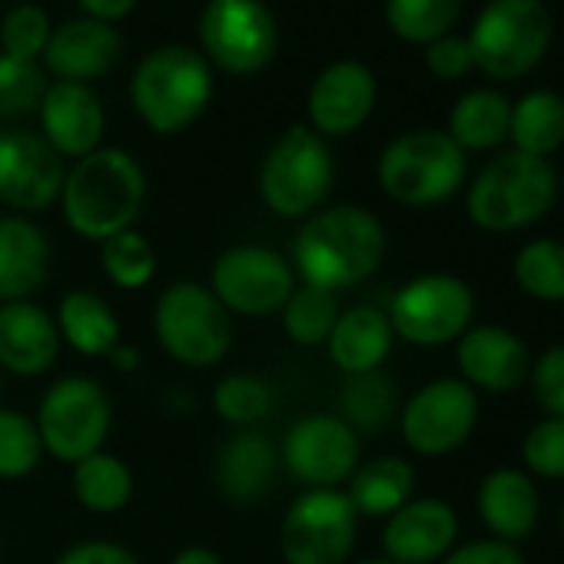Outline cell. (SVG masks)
I'll return each mask as SVG.
<instances>
[{
    "label": "cell",
    "mask_w": 564,
    "mask_h": 564,
    "mask_svg": "<svg viewBox=\"0 0 564 564\" xmlns=\"http://www.w3.org/2000/svg\"><path fill=\"white\" fill-rule=\"evenodd\" d=\"M386 252L382 223L362 206H333L313 213L293 242V272L306 286L329 293L349 290L369 279Z\"/></svg>",
    "instance_id": "cell-1"
},
{
    "label": "cell",
    "mask_w": 564,
    "mask_h": 564,
    "mask_svg": "<svg viewBox=\"0 0 564 564\" xmlns=\"http://www.w3.org/2000/svg\"><path fill=\"white\" fill-rule=\"evenodd\" d=\"M147 176L140 163L123 150H94L77 160L64 176V216L74 232L107 242L117 232L133 229V219L143 209Z\"/></svg>",
    "instance_id": "cell-2"
},
{
    "label": "cell",
    "mask_w": 564,
    "mask_h": 564,
    "mask_svg": "<svg viewBox=\"0 0 564 564\" xmlns=\"http://www.w3.org/2000/svg\"><path fill=\"white\" fill-rule=\"evenodd\" d=\"M213 70L203 54L183 44H166L143 57L133 74L130 97L153 133L186 130L209 104Z\"/></svg>",
    "instance_id": "cell-3"
},
{
    "label": "cell",
    "mask_w": 564,
    "mask_h": 564,
    "mask_svg": "<svg viewBox=\"0 0 564 564\" xmlns=\"http://www.w3.org/2000/svg\"><path fill=\"white\" fill-rule=\"evenodd\" d=\"M557 193V180L547 160L528 153H501L491 160L468 193V216L488 232H511L541 219Z\"/></svg>",
    "instance_id": "cell-4"
},
{
    "label": "cell",
    "mask_w": 564,
    "mask_h": 564,
    "mask_svg": "<svg viewBox=\"0 0 564 564\" xmlns=\"http://www.w3.org/2000/svg\"><path fill=\"white\" fill-rule=\"evenodd\" d=\"M333 176L336 166L326 140L313 127L296 123L265 153L259 170V193L275 216L310 219L329 196Z\"/></svg>",
    "instance_id": "cell-5"
},
{
    "label": "cell",
    "mask_w": 564,
    "mask_h": 564,
    "mask_svg": "<svg viewBox=\"0 0 564 564\" xmlns=\"http://www.w3.org/2000/svg\"><path fill=\"white\" fill-rule=\"evenodd\" d=\"M468 47L488 77H524L551 47V14L541 0H491L471 28Z\"/></svg>",
    "instance_id": "cell-6"
},
{
    "label": "cell",
    "mask_w": 564,
    "mask_h": 564,
    "mask_svg": "<svg viewBox=\"0 0 564 564\" xmlns=\"http://www.w3.org/2000/svg\"><path fill=\"white\" fill-rule=\"evenodd\" d=\"M465 180V150L442 130H415L392 140L379 160L382 189L405 206H435Z\"/></svg>",
    "instance_id": "cell-7"
},
{
    "label": "cell",
    "mask_w": 564,
    "mask_h": 564,
    "mask_svg": "<svg viewBox=\"0 0 564 564\" xmlns=\"http://www.w3.org/2000/svg\"><path fill=\"white\" fill-rule=\"evenodd\" d=\"M156 343L189 369L216 366L232 346V323L219 300L196 282H176L153 310Z\"/></svg>",
    "instance_id": "cell-8"
},
{
    "label": "cell",
    "mask_w": 564,
    "mask_h": 564,
    "mask_svg": "<svg viewBox=\"0 0 564 564\" xmlns=\"http://www.w3.org/2000/svg\"><path fill=\"white\" fill-rule=\"evenodd\" d=\"M110 422H113L110 395L100 382L87 376H67L54 382L37 409V432L44 452H51L57 462L67 465H77L104 452Z\"/></svg>",
    "instance_id": "cell-9"
},
{
    "label": "cell",
    "mask_w": 564,
    "mask_h": 564,
    "mask_svg": "<svg viewBox=\"0 0 564 564\" xmlns=\"http://www.w3.org/2000/svg\"><path fill=\"white\" fill-rule=\"evenodd\" d=\"M359 514L346 491L310 488L282 518L279 544L286 564H346L356 544Z\"/></svg>",
    "instance_id": "cell-10"
},
{
    "label": "cell",
    "mask_w": 564,
    "mask_h": 564,
    "mask_svg": "<svg viewBox=\"0 0 564 564\" xmlns=\"http://www.w3.org/2000/svg\"><path fill=\"white\" fill-rule=\"evenodd\" d=\"M475 296L458 275L432 272L402 286L389 306V326L412 346H445L468 333Z\"/></svg>",
    "instance_id": "cell-11"
},
{
    "label": "cell",
    "mask_w": 564,
    "mask_h": 564,
    "mask_svg": "<svg viewBox=\"0 0 564 564\" xmlns=\"http://www.w3.org/2000/svg\"><path fill=\"white\" fill-rule=\"evenodd\" d=\"M296 290V272L286 256L265 246H232L213 265L209 293L226 313L236 316H272L286 306Z\"/></svg>",
    "instance_id": "cell-12"
},
{
    "label": "cell",
    "mask_w": 564,
    "mask_h": 564,
    "mask_svg": "<svg viewBox=\"0 0 564 564\" xmlns=\"http://www.w3.org/2000/svg\"><path fill=\"white\" fill-rule=\"evenodd\" d=\"M199 41L206 64L226 74H256L275 54V21L262 0H209Z\"/></svg>",
    "instance_id": "cell-13"
},
{
    "label": "cell",
    "mask_w": 564,
    "mask_h": 564,
    "mask_svg": "<svg viewBox=\"0 0 564 564\" xmlns=\"http://www.w3.org/2000/svg\"><path fill=\"white\" fill-rule=\"evenodd\" d=\"M478 422L475 389L462 379H438L419 389L402 409L405 445L419 455H448L455 452Z\"/></svg>",
    "instance_id": "cell-14"
},
{
    "label": "cell",
    "mask_w": 564,
    "mask_h": 564,
    "mask_svg": "<svg viewBox=\"0 0 564 564\" xmlns=\"http://www.w3.org/2000/svg\"><path fill=\"white\" fill-rule=\"evenodd\" d=\"M279 458L306 488H336L359 468V435L339 415H306L282 438Z\"/></svg>",
    "instance_id": "cell-15"
},
{
    "label": "cell",
    "mask_w": 564,
    "mask_h": 564,
    "mask_svg": "<svg viewBox=\"0 0 564 564\" xmlns=\"http://www.w3.org/2000/svg\"><path fill=\"white\" fill-rule=\"evenodd\" d=\"M64 176V156L41 133H0V199L11 209H47L61 196Z\"/></svg>",
    "instance_id": "cell-16"
},
{
    "label": "cell",
    "mask_w": 564,
    "mask_h": 564,
    "mask_svg": "<svg viewBox=\"0 0 564 564\" xmlns=\"http://www.w3.org/2000/svg\"><path fill=\"white\" fill-rule=\"evenodd\" d=\"M376 107V77L359 61L329 64L310 90V127L319 137L356 133Z\"/></svg>",
    "instance_id": "cell-17"
},
{
    "label": "cell",
    "mask_w": 564,
    "mask_h": 564,
    "mask_svg": "<svg viewBox=\"0 0 564 564\" xmlns=\"http://www.w3.org/2000/svg\"><path fill=\"white\" fill-rule=\"evenodd\" d=\"M37 110H41V127H44L41 137L61 156L84 160L94 150H100L107 113H104L100 97L87 84H64L61 80V84L47 87Z\"/></svg>",
    "instance_id": "cell-18"
},
{
    "label": "cell",
    "mask_w": 564,
    "mask_h": 564,
    "mask_svg": "<svg viewBox=\"0 0 564 564\" xmlns=\"http://www.w3.org/2000/svg\"><path fill=\"white\" fill-rule=\"evenodd\" d=\"M455 534H458V518L448 501L412 498L389 518L382 531V547L395 564H429L448 554Z\"/></svg>",
    "instance_id": "cell-19"
},
{
    "label": "cell",
    "mask_w": 564,
    "mask_h": 564,
    "mask_svg": "<svg viewBox=\"0 0 564 564\" xmlns=\"http://www.w3.org/2000/svg\"><path fill=\"white\" fill-rule=\"evenodd\" d=\"M61 356V333L47 310L31 300L0 303V369L11 376H44Z\"/></svg>",
    "instance_id": "cell-20"
},
{
    "label": "cell",
    "mask_w": 564,
    "mask_h": 564,
    "mask_svg": "<svg viewBox=\"0 0 564 564\" xmlns=\"http://www.w3.org/2000/svg\"><path fill=\"white\" fill-rule=\"evenodd\" d=\"M120 57V34L113 24L77 18L61 24L44 51V64L64 84H87L104 77Z\"/></svg>",
    "instance_id": "cell-21"
},
{
    "label": "cell",
    "mask_w": 564,
    "mask_h": 564,
    "mask_svg": "<svg viewBox=\"0 0 564 564\" xmlns=\"http://www.w3.org/2000/svg\"><path fill=\"white\" fill-rule=\"evenodd\" d=\"M458 372L465 376V386H478L488 392H508L518 389L528 376V349L524 343L498 326H478L468 329L458 339L455 349Z\"/></svg>",
    "instance_id": "cell-22"
},
{
    "label": "cell",
    "mask_w": 564,
    "mask_h": 564,
    "mask_svg": "<svg viewBox=\"0 0 564 564\" xmlns=\"http://www.w3.org/2000/svg\"><path fill=\"white\" fill-rule=\"evenodd\" d=\"M51 269V242L44 229L24 216H0V303L34 296Z\"/></svg>",
    "instance_id": "cell-23"
},
{
    "label": "cell",
    "mask_w": 564,
    "mask_h": 564,
    "mask_svg": "<svg viewBox=\"0 0 564 564\" xmlns=\"http://www.w3.org/2000/svg\"><path fill=\"white\" fill-rule=\"evenodd\" d=\"M275 445L256 429H239L216 455V485L236 505H252L272 488Z\"/></svg>",
    "instance_id": "cell-24"
},
{
    "label": "cell",
    "mask_w": 564,
    "mask_h": 564,
    "mask_svg": "<svg viewBox=\"0 0 564 564\" xmlns=\"http://www.w3.org/2000/svg\"><path fill=\"white\" fill-rule=\"evenodd\" d=\"M478 514L498 541H521L538 521V491L518 468H495L478 488Z\"/></svg>",
    "instance_id": "cell-25"
},
{
    "label": "cell",
    "mask_w": 564,
    "mask_h": 564,
    "mask_svg": "<svg viewBox=\"0 0 564 564\" xmlns=\"http://www.w3.org/2000/svg\"><path fill=\"white\" fill-rule=\"evenodd\" d=\"M392 336L395 333L386 313L372 306H356L349 313H339L326 346H329L333 362L346 376H362V372H376L389 359Z\"/></svg>",
    "instance_id": "cell-26"
},
{
    "label": "cell",
    "mask_w": 564,
    "mask_h": 564,
    "mask_svg": "<svg viewBox=\"0 0 564 564\" xmlns=\"http://www.w3.org/2000/svg\"><path fill=\"white\" fill-rule=\"evenodd\" d=\"M57 333H61V343H67L70 349L90 359L110 356L120 346L117 313L110 310V303H104L97 293H87V290H74L64 296L57 310Z\"/></svg>",
    "instance_id": "cell-27"
},
{
    "label": "cell",
    "mask_w": 564,
    "mask_h": 564,
    "mask_svg": "<svg viewBox=\"0 0 564 564\" xmlns=\"http://www.w3.org/2000/svg\"><path fill=\"white\" fill-rule=\"evenodd\" d=\"M415 471L402 458H376L352 471L346 498L359 518H392L402 505L412 501Z\"/></svg>",
    "instance_id": "cell-28"
},
{
    "label": "cell",
    "mask_w": 564,
    "mask_h": 564,
    "mask_svg": "<svg viewBox=\"0 0 564 564\" xmlns=\"http://www.w3.org/2000/svg\"><path fill=\"white\" fill-rule=\"evenodd\" d=\"M508 137L518 153L547 160L564 143V100L554 90H534L511 107Z\"/></svg>",
    "instance_id": "cell-29"
},
{
    "label": "cell",
    "mask_w": 564,
    "mask_h": 564,
    "mask_svg": "<svg viewBox=\"0 0 564 564\" xmlns=\"http://www.w3.org/2000/svg\"><path fill=\"white\" fill-rule=\"evenodd\" d=\"M511 107L495 90H471L465 94L448 120V137L462 150H491L508 137Z\"/></svg>",
    "instance_id": "cell-30"
},
{
    "label": "cell",
    "mask_w": 564,
    "mask_h": 564,
    "mask_svg": "<svg viewBox=\"0 0 564 564\" xmlns=\"http://www.w3.org/2000/svg\"><path fill=\"white\" fill-rule=\"evenodd\" d=\"M74 495L94 514H113L133 498V475L117 455L97 452L74 465Z\"/></svg>",
    "instance_id": "cell-31"
},
{
    "label": "cell",
    "mask_w": 564,
    "mask_h": 564,
    "mask_svg": "<svg viewBox=\"0 0 564 564\" xmlns=\"http://www.w3.org/2000/svg\"><path fill=\"white\" fill-rule=\"evenodd\" d=\"M339 412L352 432H382L395 412L392 379L382 376L379 369L362 372V376H349L343 392H339Z\"/></svg>",
    "instance_id": "cell-32"
},
{
    "label": "cell",
    "mask_w": 564,
    "mask_h": 564,
    "mask_svg": "<svg viewBox=\"0 0 564 564\" xmlns=\"http://www.w3.org/2000/svg\"><path fill=\"white\" fill-rule=\"evenodd\" d=\"M279 313H282V329H286V336L296 346H323L339 319V300L329 290L306 286L303 282Z\"/></svg>",
    "instance_id": "cell-33"
},
{
    "label": "cell",
    "mask_w": 564,
    "mask_h": 564,
    "mask_svg": "<svg viewBox=\"0 0 564 564\" xmlns=\"http://www.w3.org/2000/svg\"><path fill=\"white\" fill-rule=\"evenodd\" d=\"M518 286L541 303H564V242L534 239L514 256Z\"/></svg>",
    "instance_id": "cell-34"
},
{
    "label": "cell",
    "mask_w": 564,
    "mask_h": 564,
    "mask_svg": "<svg viewBox=\"0 0 564 564\" xmlns=\"http://www.w3.org/2000/svg\"><path fill=\"white\" fill-rule=\"evenodd\" d=\"M462 11V0H389V28L409 44H432L448 34Z\"/></svg>",
    "instance_id": "cell-35"
},
{
    "label": "cell",
    "mask_w": 564,
    "mask_h": 564,
    "mask_svg": "<svg viewBox=\"0 0 564 564\" xmlns=\"http://www.w3.org/2000/svg\"><path fill=\"white\" fill-rule=\"evenodd\" d=\"M100 265L120 290H143L156 272V252L150 239L137 229L117 232L100 242Z\"/></svg>",
    "instance_id": "cell-36"
},
{
    "label": "cell",
    "mask_w": 564,
    "mask_h": 564,
    "mask_svg": "<svg viewBox=\"0 0 564 564\" xmlns=\"http://www.w3.org/2000/svg\"><path fill=\"white\" fill-rule=\"evenodd\" d=\"M44 458L37 422L24 412L0 409V478H24Z\"/></svg>",
    "instance_id": "cell-37"
},
{
    "label": "cell",
    "mask_w": 564,
    "mask_h": 564,
    "mask_svg": "<svg viewBox=\"0 0 564 564\" xmlns=\"http://www.w3.org/2000/svg\"><path fill=\"white\" fill-rule=\"evenodd\" d=\"M213 409L219 412V419H226L229 425L239 429H252L259 425L269 409H272V392L262 379L256 376H226L216 389H213Z\"/></svg>",
    "instance_id": "cell-38"
},
{
    "label": "cell",
    "mask_w": 564,
    "mask_h": 564,
    "mask_svg": "<svg viewBox=\"0 0 564 564\" xmlns=\"http://www.w3.org/2000/svg\"><path fill=\"white\" fill-rule=\"evenodd\" d=\"M51 34H54V28H51L47 11L37 8V4H21L4 18V28H0V44H4L8 57L34 64L37 57H44Z\"/></svg>",
    "instance_id": "cell-39"
},
{
    "label": "cell",
    "mask_w": 564,
    "mask_h": 564,
    "mask_svg": "<svg viewBox=\"0 0 564 564\" xmlns=\"http://www.w3.org/2000/svg\"><path fill=\"white\" fill-rule=\"evenodd\" d=\"M44 94L47 84L37 64L0 54V117H24L37 110Z\"/></svg>",
    "instance_id": "cell-40"
},
{
    "label": "cell",
    "mask_w": 564,
    "mask_h": 564,
    "mask_svg": "<svg viewBox=\"0 0 564 564\" xmlns=\"http://www.w3.org/2000/svg\"><path fill=\"white\" fill-rule=\"evenodd\" d=\"M524 465L541 478H564V419H544L528 432Z\"/></svg>",
    "instance_id": "cell-41"
},
{
    "label": "cell",
    "mask_w": 564,
    "mask_h": 564,
    "mask_svg": "<svg viewBox=\"0 0 564 564\" xmlns=\"http://www.w3.org/2000/svg\"><path fill=\"white\" fill-rule=\"evenodd\" d=\"M534 395L547 412V419H564V346H554L538 359Z\"/></svg>",
    "instance_id": "cell-42"
},
{
    "label": "cell",
    "mask_w": 564,
    "mask_h": 564,
    "mask_svg": "<svg viewBox=\"0 0 564 564\" xmlns=\"http://www.w3.org/2000/svg\"><path fill=\"white\" fill-rule=\"evenodd\" d=\"M425 61H429L432 74H438V77H445V80H458V77H465V74L475 67L468 37H452V34L432 41Z\"/></svg>",
    "instance_id": "cell-43"
},
{
    "label": "cell",
    "mask_w": 564,
    "mask_h": 564,
    "mask_svg": "<svg viewBox=\"0 0 564 564\" xmlns=\"http://www.w3.org/2000/svg\"><path fill=\"white\" fill-rule=\"evenodd\" d=\"M442 564H524L518 547L508 541H471L452 554H445Z\"/></svg>",
    "instance_id": "cell-44"
},
{
    "label": "cell",
    "mask_w": 564,
    "mask_h": 564,
    "mask_svg": "<svg viewBox=\"0 0 564 564\" xmlns=\"http://www.w3.org/2000/svg\"><path fill=\"white\" fill-rule=\"evenodd\" d=\"M57 564H140V561L123 544H113V541H84V544L70 547Z\"/></svg>",
    "instance_id": "cell-45"
},
{
    "label": "cell",
    "mask_w": 564,
    "mask_h": 564,
    "mask_svg": "<svg viewBox=\"0 0 564 564\" xmlns=\"http://www.w3.org/2000/svg\"><path fill=\"white\" fill-rule=\"evenodd\" d=\"M77 4H80L94 21L113 24V21H123V18L137 8V0H77Z\"/></svg>",
    "instance_id": "cell-46"
},
{
    "label": "cell",
    "mask_w": 564,
    "mask_h": 564,
    "mask_svg": "<svg viewBox=\"0 0 564 564\" xmlns=\"http://www.w3.org/2000/svg\"><path fill=\"white\" fill-rule=\"evenodd\" d=\"M173 564H223V557L216 554V551H209V547H183L176 557H173Z\"/></svg>",
    "instance_id": "cell-47"
},
{
    "label": "cell",
    "mask_w": 564,
    "mask_h": 564,
    "mask_svg": "<svg viewBox=\"0 0 564 564\" xmlns=\"http://www.w3.org/2000/svg\"><path fill=\"white\" fill-rule=\"evenodd\" d=\"M110 362H113L117 369H137V366H140V356H137V349H130V346H117V349L110 352Z\"/></svg>",
    "instance_id": "cell-48"
},
{
    "label": "cell",
    "mask_w": 564,
    "mask_h": 564,
    "mask_svg": "<svg viewBox=\"0 0 564 564\" xmlns=\"http://www.w3.org/2000/svg\"><path fill=\"white\" fill-rule=\"evenodd\" d=\"M362 564H395V561H389V557H386V561H362Z\"/></svg>",
    "instance_id": "cell-49"
},
{
    "label": "cell",
    "mask_w": 564,
    "mask_h": 564,
    "mask_svg": "<svg viewBox=\"0 0 564 564\" xmlns=\"http://www.w3.org/2000/svg\"><path fill=\"white\" fill-rule=\"evenodd\" d=\"M561 531H564V514H561Z\"/></svg>",
    "instance_id": "cell-50"
},
{
    "label": "cell",
    "mask_w": 564,
    "mask_h": 564,
    "mask_svg": "<svg viewBox=\"0 0 564 564\" xmlns=\"http://www.w3.org/2000/svg\"><path fill=\"white\" fill-rule=\"evenodd\" d=\"M0 133H4V127H0Z\"/></svg>",
    "instance_id": "cell-51"
}]
</instances>
